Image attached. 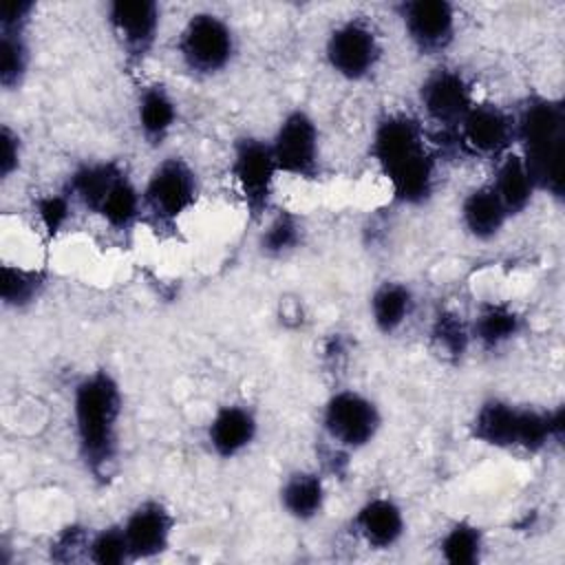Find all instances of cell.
<instances>
[{"mask_svg":"<svg viewBox=\"0 0 565 565\" xmlns=\"http://www.w3.org/2000/svg\"><path fill=\"white\" fill-rule=\"evenodd\" d=\"M121 527L128 541L130 561H139L152 558L168 550L174 519L163 503L148 499L128 514Z\"/></svg>","mask_w":565,"mask_h":565,"instance_id":"obj_15","label":"cell"},{"mask_svg":"<svg viewBox=\"0 0 565 565\" xmlns=\"http://www.w3.org/2000/svg\"><path fill=\"white\" fill-rule=\"evenodd\" d=\"M382 415L373 399L358 391L333 393L322 411V426L340 448L358 450L371 444L380 430Z\"/></svg>","mask_w":565,"mask_h":565,"instance_id":"obj_7","label":"cell"},{"mask_svg":"<svg viewBox=\"0 0 565 565\" xmlns=\"http://www.w3.org/2000/svg\"><path fill=\"white\" fill-rule=\"evenodd\" d=\"M300 238H302V227L298 218L289 212H278L263 230L258 238V247L265 256L278 258L294 252L300 245Z\"/></svg>","mask_w":565,"mask_h":565,"instance_id":"obj_29","label":"cell"},{"mask_svg":"<svg viewBox=\"0 0 565 565\" xmlns=\"http://www.w3.org/2000/svg\"><path fill=\"white\" fill-rule=\"evenodd\" d=\"M124 174V170L113 161H97L79 166L68 181L71 194L90 212L97 214L102 201L115 185V181Z\"/></svg>","mask_w":565,"mask_h":565,"instance_id":"obj_22","label":"cell"},{"mask_svg":"<svg viewBox=\"0 0 565 565\" xmlns=\"http://www.w3.org/2000/svg\"><path fill=\"white\" fill-rule=\"evenodd\" d=\"M183 64L199 75L223 71L234 55V33L230 24L207 11L190 15L179 38Z\"/></svg>","mask_w":565,"mask_h":565,"instance_id":"obj_5","label":"cell"},{"mask_svg":"<svg viewBox=\"0 0 565 565\" xmlns=\"http://www.w3.org/2000/svg\"><path fill=\"white\" fill-rule=\"evenodd\" d=\"M519 329H521V316L512 307L488 302L479 307L470 327V335L483 349H497L510 342L519 333Z\"/></svg>","mask_w":565,"mask_h":565,"instance_id":"obj_24","label":"cell"},{"mask_svg":"<svg viewBox=\"0 0 565 565\" xmlns=\"http://www.w3.org/2000/svg\"><path fill=\"white\" fill-rule=\"evenodd\" d=\"M278 172L313 179L318 174V128L305 110H291L269 141Z\"/></svg>","mask_w":565,"mask_h":565,"instance_id":"obj_10","label":"cell"},{"mask_svg":"<svg viewBox=\"0 0 565 565\" xmlns=\"http://www.w3.org/2000/svg\"><path fill=\"white\" fill-rule=\"evenodd\" d=\"M563 422L561 406L554 411H536L490 397L475 413L472 435L494 448H521L525 452H539L550 441H558L563 437Z\"/></svg>","mask_w":565,"mask_h":565,"instance_id":"obj_4","label":"cell"},{"mask_svg":"<svg viewBox=\"0 0 565 565\" xmlns=\"http://www.w3.org/2000/svg\"><path fill=\"white\" fill-rule=\"evenodd\" d=\"M230 170L249 216L260 218L269 207L274 181L278 174V166L269 141H263L258 137L236 139Z\"/></svg>","mask_w":565,"mask_h":565,"instance_id":"obj_6","label":"cell"},{"mask_svg":"<svg viewBox=\"0 0 565 565\" xmlns=\"http://www.w3.org/2000/svg\"><path fill=\"white\" fill-rule=\"evenodd\" d=\"M159 4L152 0H115L108 4V24L130 60H141L159 31Z\"/></svg>","mask_w":565,"mask_h":565,"instance_id":"obj_14","label":"cell"},{"mask_svg":"<svg viewBox=\"0 0 565 565\" xmlns=\"http://www.w3.org/2000/svg\"><path fill=\"white\" fill-rule=\"evenodd\" d=\"M44 287V274L35 269L2 265V282H0V296L7 307H26L31 305Z\"/></svg>","mask_w":565,"mask_h":565,"instance_id":"obj_28","label":"cell"},{"mask_svg":"<svg viewBox=\"0 0 565 565\" xmlns=\"http://www.w3.org/2000/svg\"><path fill=\"white\" fill-rule=\"evenodd\" d=\"M399 18L408 40L422 53H439L455 38V7L446 0H408L399 4Z\"/></svg>","mask_w":565,"mask_h":565,"instance_id":"obj_12","label":"cell"},{"mask_svg":"<svg viewBox=\"0 0 565 565\" xmlns=\"http://www.w3.org/2000/svg\"><path fill=\"white\" fill-rule=\"evenodd\" d=\"M121 391L108 371L84 375L73 391V422L79 457L86 470L104 479L117 455Z\"/></svg>","mask_w":565,"mask_h":565,"instance_id":"obj_2","label":"cell"},{"mask_svg":"<svg viewBox=\"0 0 565 565\" xmlns=\"http://www.w3.org/2000/svg\"><path fill=\"white\" fill-rule=\"evenodd\" d=\"M371 152L391 183L393 196L406 205L430 199L435 188V159L426 148L422 126L402 113L380 119Z\"/></svg>","mask_w":565,"mask_h":565,"instance_id":"obj_1","label":"cell"},{"mask_svg":"<svg viewBox=\"0 0 565 565\" xmlns=\"http://www.w3.org/2000/svg\"><path fill=\"white\" fill-rule=\"evenodd\" d=\"M22 31L24 29H0V84L7 90L20 86L29 66V49Z\"/></svg>","mask_w":565,"mask_h":565,"instance_id":"obj_27","label":"cell"},{"mask_svg":"<svg viewBox=\"0 0 565 565\" xmlns=\"http://www.w3.org/2000/svg\"><path fill=\"white\" fill-rule=\"evenodd\" d=\"M18 166H20V139L9 126H2V132H0V174H2V179H9V174Z\"/></svg>","mask_w":565,"mask_h":565,"instance_id":"obj_33","label":"cell"},{"mask_svg":"<svg viewBox=\"0 0 565 565\" xmlns=\"http://www.w3.org/2000/svg\"><path fill=\"white\" fill-rule=\"evenodd\" d=\"M380 42L369 22L362 20H347L338 24L324 46V55L333 73L344 79L358 82L364 79L380 60Z\"/></svg>","mask_w":565,"mask_h":565,"instance_id":"obj_9","label":"cell"},{"mask_svg":"<svg viewBox=\"0 0 565 565\" xmlns=\"http://www.w3.org/2000/svg\"><path fill=\"white\" fill-rule=\"evenodd\" d=\"M433 342L446 358H461L470 342V327L452 311L437 313L433 322Z\"/></svg>","mask_w":565,"mask_h":565,"instance_id":"obj_30","label":"cell"},{"mask_svg":"<svg viewBox=\"0 0 565 565\" xmlns=\"http://www.w3.org/2000/svg\"><path fill=\"white\" fill-rule=\"evenodd\" d=\"M481 530L468 521L455 523L439 543V552L450 565H475L481 558Z\"/></svg>","mask_w":565,"mask_h":565,"instance_id":"obj_26","label":"cell"},{"mask_svg":"<svg viewBox=\"0 0 565 565\" xmlns=\"http://www.w3.org/2000/svg\"><path fill=\"white\" fill-rule=\"evenodd\" d=\"M455 130L457 143L466 152L503 157L514 141V115L494 104H472Z\"/></svg>","mask_w":565,"mask_h":565,"instance_id":"obj_11","label":"cell"},{"mask_svg":"<svg viewBox=\"0 0 565 565\" xmlns=\"http://www.w3.org/2000/svg\"><path fill=\"white\" fill-rule=\"evenodd\" d=\"M280 505L296 521L316 519L324 505V486L320 475L309 470L291 472L280 488Z\"/></svg>","mask_w":565,"mask_h":565,"instance_id":"obj_20","label":"cell"},{"mask_svg":"<svg viewBox=\"0 0 565 565\" xmlns=\"http://www.w3.org/2000/svg\"><path fill=\"white\" fill-rule=\"evenodd\" d=\"M86 556L97 565H121L130 561L128 541L121 525H108L99 530L90 541Z\"/></svg>","mask_w":565,"mask_h":565,"instance_id":"obj_31","label":"cell"},{"mask_svg":"<svg viewBox=\"0 0 565 565\" xmlns=\"http://www.w3.org/2000/svg\"><path fill=\"white\" fill-rule=\"evenodd\" d=\"M508 218L510 214L492 185L470 190L461 203V223L466 232L479 241L494 238L503 230Z\"/></svg>","mask_w":565,"mask_h":565,"instance_id":"obj_18","label":"cell"},{"mask_svg":"<svg viewBox=\"0 0 565 565\" xmlns=\"http://www.w3.org/2000/svg\"><path fill=\"white\" fill-rule=\"evenodd\" d=\"M353 527L369 547L388 550L404 534V514L393 499L375 497L355 512Z\"/></svg>","mask_w":565,"mask_h":565,"instance_id":"obj_17","label":"cell"},{"mask_svg":"<svg viewBox=\"0 0 565 565\" xmlns=\"http://www.w3.org/2000/svg\"><path fill=\"white\" fill-rule=\"evenodd\" d=\"M492 188L510 216L521 214L536 192L534 179L519 152H505L501 157Z\"/></svg>","mask_w":565,"mask_h":565,"instance_id":"obj_19","label":"cell"},{"mask_svg":"<svg viewBox=\"0 0 565 565\" xmlns=\"http://www.w3.org/2000/svg\"><path fill=\"white\" fill-rule=\"evenodd\" d=\"M199 196V181L190 163L181 157H166L148 177L141 201L161 221H177Z\"/></svg>","mask_w":565,"mask_h":565,"instance_id":"obj_8","label":"cell"},{"mask_svg":"<svg viewBox=\"0 0 565 565\" xmlns=\"http://www.w3.org/2000/svg\"><path fill=\"white\" fill-rule=\"evenodd\" d=\"M419 102L426 115L446 130L457 128L475 104L470 84L452 68H435L419 86Z\"/></svg>","mask_w":565,"mask_h":565,"instance_id":"obj_13","label":"cell"},{"mask_svg":"<svg viewBox=\"0 0 565 565\" xmlns=\"http://www.w3.org/2000/svg\"><path fill=\"white\" fill-rule=\"evenodd\" d=\"M141 194L137 192V188L132 185V181L126 177V172L115 181V185L110 188V192L106 194V199L102 201L97 214L115 230H124L130 227L139 212H141Z\"/></svg>","mask_w":565,"mask_h":565,"instance_id":"obj_25","label":"cell"},{"mask_svg":"<svg viewBox=\"0 0 565 565\" xmlns=\"http://www.w3.org/2000/svg\"><path fill=\"white\" fill-rule=\"evenodd\" d=\"M256 430H258V422L249 408L238 404H227V406H221L210 419L207 441L218 457L232 459L252 446Z\"/></svg>","mask_w":565,"mask_h":565,"instance_id":"obj_16","label":"cell"},{"mask_svg":"<svg viewBox=\"0 0 565 565\" xmlns=\"http://www.w3.org/2000/svg\"><path fill=\"white\" fill-rule=\"evenodd\" d=\"M371 318L382 333H395L413 313L415 300L406 285L382 282L371 296Z\"/></svg>","mask_w":565,"mask_h":565,"instance_id":"obj_23","label":"cell"},{"mask_svg":"<svg viewBox=\"0 0 565 565\" xmlns=\"http://www.w3.org/2000/svg\"><path fill=\"white\" fill-rule=\"evenodd\" d=\"M137 121L141 135L150 143H161L177 121V104L161 84L146 86L137 104Z\"/></svg>","mask_w":565,"mask_h":565,"instance_id":"obj_21","label":"cell"},{"mask_svg":"<svg viewBox=\"0 0 565 565\" xmlns=\"http://www.w3.org/2000/svg\"><path fill=\"white\" fill-rule=\"evenodd\" d=\"M514 141L536 190L563 199L565 190V106L561 99L530 97L514 117Z\"/></svg>","mask_w":565,"mask_h":565,"instance_id":"obj_3","label":"cell"},{"mask_svg":"<svg viewBox=\"0 0 565 565\" xmlns=\"http://www.w3.org/2000/svg\"><path fill=\"white\" fill-rule=\"evenodd\" d=\"M68 212H71L68 199L62 194H49L38 199V216L51 236L62 230V225L68 218Z\"/></svg>","mask_w":565,"mask_h":565,"instance_id":"obj_32","label":"cell"}]
</instances>
